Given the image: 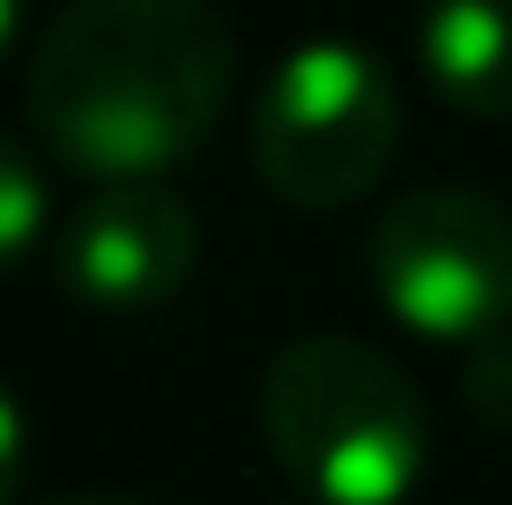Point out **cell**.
I'll return each instance as SVG.
<instances>
[{"label":"cell","instance_id":"3957f363","mask_svg":"<svg viewBox=\"0 0 512 505\" xmlns=\"http://www.w3.org/2000/svg\"><path fill=\"white\" fill-rule=\"evenodd\" d=\"M394 142H401L394 75L349 38L290 45L253 112V164L297 208H342L372 194Z\"/></svg>","mask_w":512,"mask_h":505},{"label":"cell","instance_id":"30bf717a","mask_svg":"<svg viewBox=\"0 0 512 505\" xmlns=\"http://www.w3.org/2000/svg\"><path fill=\"white\" fill-rule=\"evenodd\" d=\"M23 8L30 0H0V52H15V38H23Z\"/></svg>","mask_w":512,"mask_h":505},{"label":"cell","instance_id":"8fae6325","mask_svg":"<svg viewBox=\"0 0 512 505\" xmlns=\"http://www.w3.org/2000/svg\"><path fill=\"white\" fill-rule=\"evenodd\" d=\"M60 505H141V498H60Z\"/></svg>","mask_w":512,"mask_h":505},{"label":"cell","instance_id":"9c48e42d","mask_svg":"<svg viewBox=\"0 0 512 505\" xmlns=\"http://www.w3.org/2000/svg\"><path fill=\"white\" fill-rule=\"evenodd\" d=\"M23 468H30V431H23V402L0 387V505H15L23 491Z\"/></svg>","mask_w":512,"mask_h":505},{"label":"cell","instance_id":"5b68a950","mask_svg":"<svg viewBox=\"0 0 512 505\" xmlns=\"http://www.w3.org/2000/svg\"><path fill=\"white\" fill-rule=\"evenodd\" d=\"M193 253H201V238H193L186 201L156 179H134V186H97L67 216L52 268H60L67 298L104 305V312H134V305L179 298L193 275Z\"/></svg>","mask_w":512,"mask_h":505},{"label":"cell","instance_id":"6da1fadb","mask_svg":"<svg viewBox=\"0 0 512 505\" xmlns=\"http://www.w3.org/2000/svg\"><path fill=\"white\" fill-rule=\"evenodd\" d=\"M231 97V23L208 0H67L30 60V119L60 164L134 186L193 156Z\"/></svg>","mask_w":512,"mask_h":505},{"label":"cell","instance_id":"277c9868","mask_svg":"<svg viewBox=\"0 0 512 505\" xmlns=\"http://www.w3.org/2000/svg\"><path fill=\"white\" fill-rule=\"evenodd\" d=\"M372 290L409 335H512V216L461 186H416L372 231Z\"/></svg>","mask_w":512,"mask_h":505},{"label":"cell","instance_id":"7a4b0ae2","mask_svg":"<svg viewBox=\"0 0 512 505\" xmlns=\"http://www.w3.org/2000/svg\"><path fill=\"white\" fill-rule=\"evenodd\" d=\"M260 431L312 505H401L431 454V424L401 364L349 335H305L268 364Z\"/></svg>","mask_w":512,"mask_h":505},{"label":"cell","instance_id":"8992f818","mask_svg":"<svg viewBox=\"0 0 512 505\" xmlns=\"http://www.w3.org/2000/svg\"><path fill=\"white\" fill-rule=\"evenodd\" d=\"M423 67L438 97L468 119L512 112V0H431L423 8Z\"/></svg>","mask_w":512,"mask_h":505},{"label":"cell","instance_id":"ba28073f","mask_svg":"<svg viewBox=\"0 0 512 505\" xmlns=\"http://www.w3.org/2000/svg\"><path fill=\"white\" fill-rule=\"evenodd\" d=\"M461 394H468V409L483 416L490 431H512V335H490V342L468 350Z\"/></svg>","mask_w":512,"mask_h":505},{"label":"cell","instance_id":"7c38bea8","mask_svg":"<svg viewBox=\"0 0 512 505\" xmlns=\"http://www.w3.org/2000/svg\"><path fill=\"white\" fill-rule=\"evenodd\" d=\"M305 505H312V498H305Z\"/></svg>","mask_w":512,"mask_h":505},{"label":"cell","instance_id":"52a82bcc","mask_svg":"<svg viewBox=\"0 0 512 505\" xmlns=\"http://www.w3.org/2000/svg\"><path fill=\"white\" fill-rule=\"evenodd\" d=\"M38 231H45V179L30 171V156L0 134V268H15Z\"/></svg>","mask_w":512,"mask_h":505}]
</instances>
